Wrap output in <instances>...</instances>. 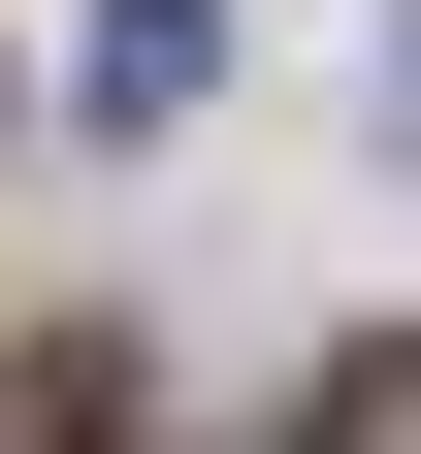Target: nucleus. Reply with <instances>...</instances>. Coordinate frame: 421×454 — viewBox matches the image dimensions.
I'll list each match as a JSON object with an SVG mask.
<instances>
[{
  "label": "nucleus",
  "mask_w": 421,
  "mask_h": 454,
  "mask_svg": "<svg viewBox=\"0 0 421 454\" xmlns=\"http://www.w3.org/2000/svg\"><path fill=\"white\" fill-rule=\"evenodd\" d=\"M324 454H421V325H389V357H324Z\"/></svg>",
  "instance_id": "1"
}]
</instances>
